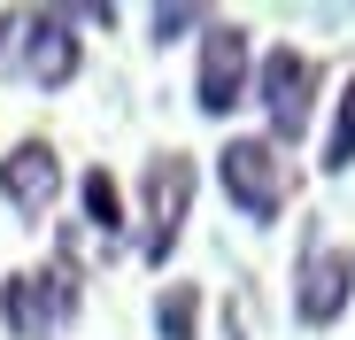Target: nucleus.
Listing matches in <instances>:
<instances>
[{
  "label": "nucleus",
  "mask_w": 355,
  "mask_h": 340,
  "mask_svg": "<svg viewBox=\"0 0 355 340\" xmlns=\"http://www.w3.org/2000/svg\"><path fill=\"white\" fill-rule=\"evenodd\" d=\"M216 178H224L232 209H240L248 224H278V209H286V162H278L270 139H232L216 155Z\"/></svg>",
  "instance_id": "obj_1"
},
{
  "label": "nucleus",
  "mask_w": 355,
  "mask_h": 340,
  "mask_svg": "<svg viewBox=\"0 0 355 340\" xmlns=\"http://www.w3.org/2000/svg\"><path fill=\"white\" fill-rule=\"evenodd\" d=\"M54 186H62V170H54V147L24 139V147L0 155V194H8V209H16V216H46Z\"/></svg>",
  "instance_id": "obj_6"
},
{
  "label": "nucleus",
  "mask_w": 355,
  "mask_h": 340,
  "mask_svg": "<svg viewBox=\"0 0 355 340\" xmlns=\"http://www.w3.org/2000/svg\"><path fill=\"white\" fill-rule=\"evenodd\" d=\"M309 85H317L309 54H293V46H270V54H263L255 93H263V117H270V132H278V139H293V132L309 124Z\"/></svg>",
  "instance_id": "obj_3"
},
{
  "label": "nucleus",
  "mask_w": 355,
  "mask_h": 340,
  "mask_svg": "<svg viewBox=\"0 0 355 340\" xmlns=\"http://www.w3.org/2000/svg\"><path fill=\"white\" fill-rule=\"evenodd\" d=\"M248 101V31L240 24H209V46H201V108L209 117H232Z\"/></svg>",
  "instance_id": "obj_4"
},
{
  "label": "nucleus",
  "mask_w": 355,
  "mask_h": 340,
  "mask_svg": "<svg viewBox=\"0 0 355 340\" xmlns=\"http://www.w3.org/2000/svg\"><path fill=\"white\" fill-rule=\"evenodd\" d=\"M85 216L101 232H124V194L108 186V170H85Z\"/></svg>",
  "instance_id": "obj_8"
},
{
  "label": "nucleus",
  "mask_w": 355,
  "mask_h": 340,
  "mask_svg": "<svg viewBox=\"0 0 355 340\" xmlns=\"http://www.w3.org/2000/svg\"><path fill=\"white\" fill-rule=\"evenodd\" d=\"M16 62L39 78V85H70L78 78V31L62 16H31L24 39H16Z\"/></svg>",
  "instance_id": "obj_7"
},
{
  "label": "nucleus",
  "mask_w": 355,
  "mask_h": 340,
  "mask_svg": "<svg viewBox=\"0 0 355 340\" xmlns=\"http://www.w3.org/2000/svg\"><path fill=\"white\" fill-rule=\"evenodd\" d=\"M0 317H8L16 340H46L78 317V287L62 271H16L8 287H0Z\"/></svg>",
  "instance_id": "obj_2"
},
{
  "label": "nucleus",
  "mask_w": 355,
  "mask_h": 340,
  "mask_svg": "<svg viewBox=\"0 0 355 340\" xmlns=\"http://www.w3.org/2000/svg\"><path fill=\"white\" fill-rule=\"evenodd\" d=\"M186 24H201V8H155V39H178Z\"/></svg>",
  "instance_id": "obj_11"
},
{
  "label": "nucleus",
  "mask_w": 355,
  "mask_h": 340,
  "mask_svg": "<svg viewBox=\"0 0 355 340\" xmlns=\"http://www.w3.org/2000/svg\"><path fill=\"white\" fill-rule=\"evenodd\" d=\"M355 162V85L340 101V124H332V147H324V170H347Z\"/></svg>",
  "instance_id": "obj_10"
},
{
  "label": "nucleus",
  "mask_w": 355,
  "mask_h": 340,
  "mask_svg": "<svg viewBox=\"0 0 355 340\" xmlns=\"http://www.w3.org/2000/svg\"><path fill=\"white\" fill-rule=\"evenodd\" d=\"M347 294H355V255H340V248H309L302 287H293V317H302V325H332V317L347 309Z\"/></svg>",
  "instance_id": "obj_5"
},
{
  "label": "nucleus",
  "mask_w": 355,
  "mask_h": 340,
  "mask_svg": "<svg viewBox=\"0 0 355 340\" xmlns=\"http://www.w3.org/2000/svg\"><path fill=\"white\" fill-rule=\"evenodd\" d=\"M155 325H162V340H193V287H170L155 302Z\"/></svg>",
  "instance_id": "obj_9"
}]
</instances>
